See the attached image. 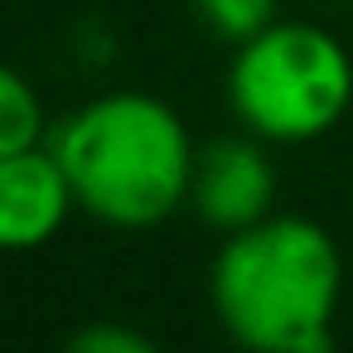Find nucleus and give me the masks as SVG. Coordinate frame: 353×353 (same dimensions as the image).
<instances>
[{
  "label": "nucleus",
  "instance_id": "f257e3e1",
  "mask_svg": "<svg viewBox=\"0 0 353 353\" xmlns=\"http://www.w3.org/2000/svg\"><path fill=\"white\" fill-rule=\"evenodd\" d=\"M218 324L256 353H324L343 295L339 242L300 213H266L223 247L208 271Z\"/></svg>",
  "mask_w": 353,
  "mask_h": 353
},
{
  "label": "nucleus",
  "instance_id": "f03ea898",
  "mask_svg": "<svg viewBox=\"0 0 353 353\" xmlns=\"http://www.w3.org/2000/svg\"><path fill=\"white\" fill-rule=\"evenodd\" d=\"M59 155L78 208L112 228L165 223L194 184V141L179 112L150 92H102L59 121Z\"/></svg>",
  "mask_w": 353,
  "mask_h": 353
},
{
  "label": "nucleus",
  "instance_id": "7ed1b4c3",
  "mask_svg": "<svg viewBox=\"0 0 353 353\" xmlns=\"http://www.w3.org/2000/svg\"><path fill=\"white\" fill-rule=\"evenodd\" d=\"M228 102L232 117L271 145L319 141L353 107V59L324 25L271 20L232 49Z\"/></svg>",
  "mask_w": 353,
  "mask_h": 353
},
{
  "label": "nucleus",
  "instance_id": "20e7f679",
  "mask_svg": "<svg viewBox=\"0 0 353 353\" xmlns=\"http://www.w3.org/2000/svg\"><path fill=\"white\" fill-rule=\"evenodd\" d=\"M189 203L218 232H237L247 223H261L276 203V170L261 150V136L247 131V136L208 141L194 160Z\"/></svg>",
  "mask_w": 353,
  "mask_h": 353
},
{
  "label": "nucleus",
  "instance_id": "39448f33",
  "mask_svg": "<svg viewBox=\"0 0 353 353\" xmlns=\"http://www.w3.org/2000/svg\"><path fill=\"white\" fill-rule=\"evenodd\" d=\"M78 194L49 145L0 160V252H34L59 237Z\"/></svg>",
  "mask_w": 353,
  "mask_h": 353
},
{
  "label": "nucleus",
  "instance_id": "423d86ee",
  "mask_svg": "<svg viewBox=\"0 0 353 353\" xmlns=\"http://www.w3.org/2000/svg\"><path fill=\"white\" fill-rule=\"evenodd\" d=\"M39 136H44V102L34 83L20 68L0 63V160L39 145Z\"/></svg>",
  "mask_w": 353,
  "mask_h": 353
},
{
  "label": "nucleus",
  "instance_id": "0eeeda50",
  "mask_svg": "<svg viewBox=\"0 0 353 353\" xmlns=\"http://www.w3.org/2000/svg\"><path fill=\"white\" fill-rule=\"evenodd\" d=\"M194 10L218 39L242 44L276 20V0H194Z\"/></svg>",
  "mask_w": 353,
  "mask_h": 353
},
{
  "label": "nucleus",
  "instance_id": "6e6552de",
  "mask_svg": "<svg viewBox=\"0 0 353 353\" xmlns=\"http://www.w3.org/2000/svg\"><path fill=\"white\" fill-rule=\"evenodd\" d=\"M68 343L83 348V353H150V348H155L145 334H136V329H126V324H107V319L78 329Z\"/></svg>",
  "mask_w": 353,
  "mask_h": 353
}]
</instances>
